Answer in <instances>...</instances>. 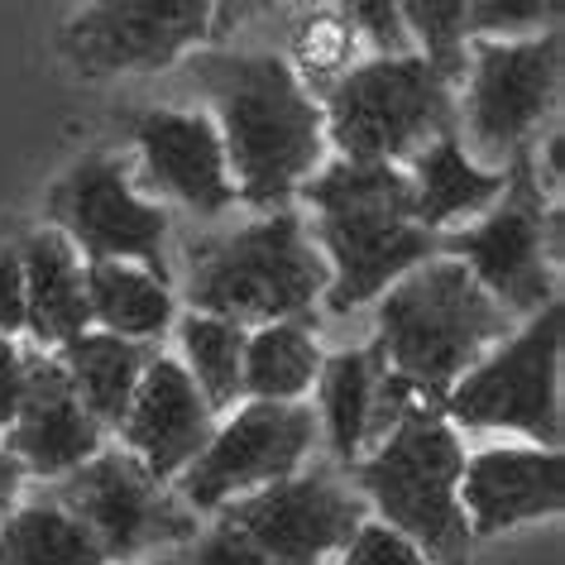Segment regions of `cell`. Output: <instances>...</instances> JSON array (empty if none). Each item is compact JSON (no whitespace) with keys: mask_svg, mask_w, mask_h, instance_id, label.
Masks as SVG:
<instances>
[{"mask_svg":"<svg viewBox=\"0 0 565 565\" xmlns=\"http://www.w3.org/2000/svg\"><path fill=\"white\" fill-rule=\"evenodd\" d=\"M513 331L518 321L479 288L460 259L431 254L427 264L407 268L379 298L374 355L384 370L370 431H388L417 407L441 413L446 393Z\"/></svg>","mask_w":565,"mask_h":565,"instance_id":"6da1fadb","label":"cell"},{"mask_svg":"<svg viewBox=\"0 0 565 565\" xmlns=\"http://www.w3.org/2000/svg\"><path fill=\"white\" fill-rule=\"evenodd\" d=\"M192 82L216 110L211 125L221 135L225 168L235 173V202L268 216L288 211L327 159V120L288 58L211 49L192 58Z\"/></svg>","mask_w":565,"mask_h":565,"instance_id":"7a4b0ae2","label":"cell"},{"mask_svg":"<svg viewBox=\"0 0 565 565\" xmlns=\"http://www.w3.org/2000/svg\"><path fill=\"white\" fill-rule=\"evenodd\" d=\"M302 202L312 206V245L331 268L327 312L345 317L355 307L384 298L407 268L436 254V235L413 216V182L393 163H321L302 182Z\"/></svg>","mask_w":565,"mask_h":565,"instance_id":"3957f363","label":"cell"},{"mask_svg":"<svg viewBox=\"0 0 565 565\" xmlns=\"http://www.w3.org/2000/svg\"><path fill=\"white\" fill-rule=\"evenodd\" d=\"M327 282L331 268L292 206L231 235L196 239L188 254L192 312L235 321L245 331L274 321L312 327V302L327 292Z\"/></svg>","mask_w":565,"mask_h":565,"instance_id":"277c9868","label":"cell"},{"mask_svg":"<svg viewBox=\"0 0 565 565\" xmlns=\"http://www.w3.org/2000/svg\"><path fill=\"white\" fill-rule=\"evenodd\" d=\"M460 431L427 407L393 422L374 456L345 465V479L355 484L364 508L384 527L407 536L427 565H470L475 536L460 508Z\"/></svg>","mask_w":565,"mask_h":565,"instance_id":"5b68a950","label":"cell"},{"mask_svg":"<svg viewBox=\"0 0 565 565\" xmlns=\"http://www.w3.org/2000/svg\"><path fill=\"white\" fill-rule=\"evenodd\" d=\"M327 139L345 163H413L431 139L460 130L456 92L417 53L355 63L321 96Z\"/></svg>","mask_w":565,"mask_h":565,"instance_id":"8992f818","label":"cell"},{"mask_svg":"<svg viewBox=\"0 0 565 565\" xmlns=\"http://www.w3.org/2000/svg\"><path fill=\"white\" fill-rule=\"evenodd\" d=\"M561 302L527 317L456 388L441 417L465 431H522L536 450H561Z\"/></svg>","mask_w":565,"mask_h":565,"instance_id":"52a82bcc","label":"cell"},{"mask_svg":"<svg viewBox=\"0 0 565 565\" xmlns=\"http://www.w3.org/2000/svg\"><path fill=\"white\" fill-rule=\"evenodd\" d=\"M536 149H518L503 173V196L470 231L436 235V254L460 259L475 282L508 317H536L556 307V268L546 259V192L536 173Z\"/></svg>","mask_w":565,"mask_h":565,"instance_id":"ba28073f","label":"cell"},{"mask_svg":"<svg viewBox=\"0 0 565 565\" xmlns=\"http://www.w3.org/2000/svg\"><path fill=\"white\" fill-rule=\"evenodd\" d=\"M82 527L96 536L110 565H130L149 551L188 546L196 532V513L173 493V484H159L130 450H102L82 470L49 489Z\"/></svg>","mask_w":565,"mask_h":565,"instance_id":"9c48e42d","label":"cell"},{"mask_svg":"<svg viewBox=\"0 0 565 565\" xmlns=\"http://www.w3.org/2000/svg\"><path fill=\"white\" fill-rule=\"evenodd\" d=\"M470 92H465V130L470 159L479 168L513 159L527 149L542 120L561 96V30L532 39H475L470 49Z\"/></svg>","mask_w":565,"mask_h":565,"instance_id":"30bf717a","label":"cell"},{"mask_svg":"<svg viewBox=\"0 0 565 565\" xmlns=\"http://www.w3.org/2000/svg\"><path fill=\"white\" fill-rule=\"evenodd\" d=\"M49 221L82 264H139L159 282L173 278L168 268V235L173 221L159 202H145L125 168L106 153H87L49 188Z\"/></svg>","mask_w":565,"mask_h":565,"instance_id":"8fae6325","label":"cell"},{"mask_svg":"<svg viewBox=\"0 0 565 565\" xmlns=\"http://www.w3.org/2000/svg\"><path fill=\"white\" fill-rule=\"evenodd\" d=\"M317 413L307 403H245L211 431L206 450L173 479V493L192 513H221L245 493L298 475L317 450Z\"/></svg>","mask_w":565,"mask_h":565,"instance_id":"7c38bea8","label":"cell"},{"mask_svg":"<svg viewBox=\"0 0 565 565\" xmlns=\"http://www.w3.org/2000/svg\"><path fill=\"white\" fill-rule=\"evenodd\" d=\"M216 518L245 532L274 565H327L350 546L370 508L341 465H312L225 503Z\"/></svg>","mask_w":565,"mask_h":565,"instance_id":"4fadbf2b","label":"cell"},{"mask_svg":"<svg viewBox=\"0 0 565 565\" xmlns=\"http://www.w3.org/2000/svg\"><path fill=\"white\" fill-rule=\"evenodd\" d=\"M211 39L206 0H106L63 24V58L87 77L159 73Z\"/></svg>","mask_w":565,"mask_h":565,"instance_id":"5bb4252c","label":"cell"},{"mask_svg":"<svg viewBox=\"0 0 565 565\" xmlns=\"http://www.w3.org/2000/svg\"><path fill=\"white\" fill-rule=\"evenodd\" d=\"M102 436L106 431L77 403L58 355L24 350V403L15 427L6 431V450L20 460V470L44 479V484H58L92 456H102Z\"/></svg>","mask_w":565,"mask_h":565,"instance_id":"9a60e30c","label":"cell"},{"mask_svg":"<svg viewBox=\"0 0 565 565\" xmlns=\"http://www.w3.org/2000/svg\"><path fill=\"white\" fill-rule=\"evenodd\" d=\"M211 431H216V413H211L206 398L196 393L188 370H182V360L159 355L145 370V379H139L135 403L120 422L125 450H130L159 484H173L206 450Z\"/></svg>","mask_w":565,"mask_h":565,"instance_id":"2e32d148","label":"cell"},{"mask_svg":"<svg viewBox=\"0 0 565 565\" xmlns=\"http://www.w3.org/2000/svg\"><path fill=\"white\" fill-rule=\"evenodd\" d=\"M130 135L145 153V173L159 192L196 216H221L235 206V182L211 116L202 110H139Z\"/></svg>","mask_w":565,"mask_h":565,"instance_id":"e0dca14e","label":"cell"},{"mask_svg":"<svg viewBox=\"0 0 565 565\" xmlns=\"http://www.w3.org/2000/svg\"><path fill=\"white\" fill-rule=\"evenodd\" d=\"M460 508L470 536H499L518 522L561 518L565 508V460L561 450L499 446L465 460Z\"/></svg>","mask_w":565,"mask_h":565,"instance_id":"ac0fdd59","label":"cell"},{"mask_svg":"<svg viewBox=\"0 0 565 565\" xmlns=\"http://www.w3.org/2000/svg\"><path fill=\"white\" fill-rule=\"evenodd\" d=\"M20 259H24V331L44 350H63L82 331H92L82 259L53 225L20 239Z\"/></svg>","mask_w":565,"mask_h":565,"instance_id":"d6986e66","label":"cell"},{"mask_svg":"<svg viewBox=\"0 0 565 565\" xmlns=\"http://www.w3.org/2000/svg\"><path fill=\"white\" fill-rule=\"evenodd\" d=\"M407 182H413V202H417L413 216L431 235H446V225L465 216H484L503 196V173L499 168H479L465 153L460 130L431 139L407 168Z\"/></svg>","mask_w":565,"mask_h":565,"instance_id":"ffe728a7","label":"cell"},{"mask_svg":"<svg viewBox=\"0 0 565 565\" xmlns=\"http://www.w3.org/2000/svg\"><path fill=\"white\" fill-rule=\"evenodd\" d=\"M153 360H159L153 345L120 341V335H106V331H82L77 341H67L58 350L67 384H73L77 403L87 407L102 431H120V422L135 403L139 379H145Z\"/></svg>","mask_w":565,"mask_h":565,"instance_id":"44dd1931","label":"cell"},{"mask_svg":"<svg viewBox=\"0 0 565 565\" xmlns=\"http://www.w3.org/2000/svg\"><path fill=\"white\" fill-rule=\"evenodd\" d=\"M82 282H87L92 321L120 341L153 345L178 317L173 288L145 274L139 264H82Z\"/></svg>","mask_w":565,"mask_h":565,"instance_id":"7402d4cb","label":"cell"},{"mask_svg":"<svg viewBox=\"0 0 565 565\" xmlns=\"http://www.w3.org/2000/svg\"><path fill=\"white\" fill-rule=\"evenodd\" d=\"M379 355L374 345L364 350H341V355L321 360L317 374V398H321V422L317 427L327 431L335 465H355L360 446L370 436V417H374V388H379Z\"/></svg>","mask_w":565,"mask_h":565,"instance_id":"603a6c76","label":"cell"},{"mask_svg":"<svg viewBox=\"0 0 565 565\" xmlns=\"http://www.w3.org/2000/svg\"><path fill=\"white\" fill-rule=\"evenodd\" d=\"M0 565H110L96 536L67 513L58 499H39L10 508L0 518Z\"/></svg>","mask_w":565,"mask_h":565,"instance_id":"cb8c5ba5","label":"cell"},{"mask_svg":"<svg viewBox=\"0 0 565 565\" xmlns=\"http://www.w3.org/2000/svg\"><path fill=\"white\" fill-rule=\"evenodd\" d=\"M327 350L317 345L312 327L302 321H274L254 327L245 341V398L254 403H302L317 384Z\"/></svg>","mask_w":565,"mask_h":565,"instance_id":"d4e9b609","label":"cell"},{"mask_svg":"<svg viewBox=\"0 0 565 565\" xmlns=\"http://www.w3.org/2000/svg\"><path fill=\"white\" fill-rule=\"evenodd\" d=\"M245 341L249 331L221 317L192 312L178 321L182 370H188L211 413H231L235 398H245Z\"/></svg>","mask_w":565,"mask_h":565,"instance_id":"484cf974","label":"cell"},{"mask_svg":"<svg viewBox=\"0 0 565 565\" xmlns=\"http://www.w3.org/2000/svg\"><path fill=\"white\" fill-rule=\"evenodd\" d=\"M355 49H360V39L345 24L341 6H335V10H317V15H302L298 30H292V58H288V67L298 73L302 87H312V102H321V96H327L335 82L355 67Z\"/></svg>","mask_w":565,"mask_h":565,"instance_id":"4316f807","label":"cell"},{"mask_svg":"<svg viewBox=\"0 0 565 565\" xmlns=\"http://www.w3.org/2000/svg\"><path fill=\"white\" fill-rule=\"evenodd\" d=\"M398 15L407 24L413 49H422L417 58L427 63L450 92L465 87V73H470V58H465L470 24H465V6H460V0H403Z\"/></svg>","mask_w":565,"mask_h":565,"instance_id":"83f0119b","label":"cell"},{"mask_svg":"<svg viewBox=\"0 0 565 565\" xmlns=\"http://www.w3.org/2000/svg\"><path fill=\"white\" fill-rule=\"evenodd\" d=\"M465 24L475 39H513V34H546L561 30V6L556 0H479L465 6Z\"/></svg>","mask_w":565,"mask_h":565,"instance_id":"f1b7e54d","label":"cell"},{"mask_svg":"<svg viewBox=\"0 0 565 565\" xmlns=\"http://www.w3.org/2000/svg\"><path fill=\"white\" fill-rule=\"evenodd\" d=\"M341 15L355 30L360 44L374 49V58H407V53H417L393 0H350V6H341Z\"/></svg>","mask_w":565,"mask_h":565,"instance_id":"f546056e","label":"cell"},{"mask_svg":"<svg viewBox=\"0 0 565 565\" xmlns=\"http://www.w3.org/2000/svg\"><path fill=\"white\" fill-rule=\"evenodd\" d=\"M341 565H427V556H422V551L407 542V536L384 527L379 518H364L360 532L350 536Z\"/></svg>","mask_w":565,"mask_h":565,"instance_id":"4dcf8cb0","label":"cell"},{"mask_svg":"<svg viewBox=\"0 0 565 565\" xmlns=\"http://www.w3.org/2000/svg\"><path fill=\"white\" fill-rule=\"evenodd\" d=\"M188 565H274L245 532H235L231 522H211L206 532H196L188 542Z\"/></svg>","mask_w":565,"mask_h":565,"instance_id":"1f68e13d","label":"cell"},{"mask_svg":"<svg viewBox=\"0 0 565 565\" xmlns=\"http://www.w3.org/2000/svg\"><path fill=\"white\" fill-rule=\"evenodd\" d=\"M24 331V259L20 239H0V335Z\"/></svg>","mask_w":565,"mask_h":565,"instance_id":"d6a6232c","label":"cell"},{"mask_svg":"<svg viewBox=\"0 0 565 565\" xmlns=\"http://www.w3.org/2000/svg\"><path fill=\"white\" fill-rule=\"evenodd\" d=\"M20 403H24V350L20 341L0 335V436L15 427Z\"/></svg>","mask_w":565,"mask_h":565,"instance_id":"836d02e7","label":"cell"},{"mask_svg":"<svg viewBox=\"0 0 565 565\" xmlns=\"http://www.w3.org/2000/svg\"><path fill=\"white\" fill-rule=\"evenodd\" d=\"M20 484H24V470H20V460L10 456L6 446H0V513L20 503Z\"/></svg>","mask_w":565,"mask_h":565,"instance_id":"e575fe53","label":"cell"},{"mask_svg":"<svg viewBox=\"0 0 565 565\" xmlns=\"http://www.w3.org/2000/svg\"><path fill=\"white\" fill-rule=\"evenodd\" d=\"M542 159H546V163H532V168H536V173H542V168H546L551 188H561V173H565V163H561V159H565V135H561V130H551V135H546Z\"/></svg>","mask_w":565,"mask_h":565,"instance_id":"d590c367","label":"cell"}]
</instances>
